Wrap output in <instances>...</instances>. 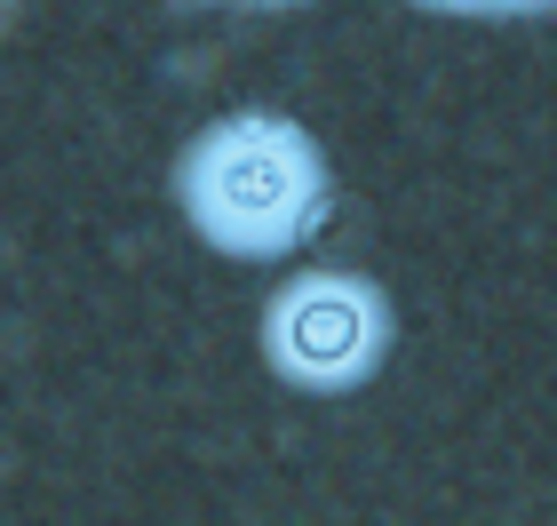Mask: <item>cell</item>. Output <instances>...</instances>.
Returning a JSON list of instances; mask_svg holds the SVG:
<instances>
[{"mask_svg":"<svg viewBox=\"0 0 557 526\" xmlns=\"http://www.w3.org/2000/svg\"><path fill=\"white\" fill-rule=\"evenodd\" d=\"M175 216L223 264H287L319 240L335 208L326 144L278 105H239L199 120L175 152Z\"/></svg>","mask_w":557,"mask_h":526,"instance_id":"1","label":"cell"},{"mask_svg":"<svg viewBox=\"0 0 557 526\" xmlns=\"http://www.w3.org/2000/svg\"><path fill=\"white\" fill-rule=\"evenodd\" d=\"M391 343H398L391 288L367 280V271H350V264H302V271H287V280L263 295V319H256L263 367L287 391H302V399L367 391L374 375L391 367Z\"/></svg>","mask_w":557,"mask_h":526,"instance_id":"2","label":"cell"},{"mask_svg":"<svg viewBox=\"0 0 557 526\" xmlns=\"http://www.w3.org/2000/svg\"><path fill=\"white\" fill-rule=\"evenodd\" d=\"M422 16H462V24H510V16H549L557 0H407Z\"/></svg>","mask_w":557,"mask_h":526,"instance_id":"3","label":"cell"},{"mask_svg":"<svg viewBox=\"0 0 557 526\" xmlns=\"http://www.w3.org/2000/svg\"><path fill=\"white\" fill-rule=\"evenodd\" d=\"M239 9H302V0H239Z\"/></svg>","mask_w":557,"mask_h":526,"instance_id":"4","label":"cell"}]
</instances>
